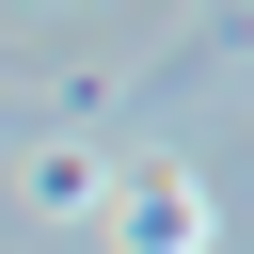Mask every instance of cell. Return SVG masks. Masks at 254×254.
Returning a JSON list of instances; mask_svg holds the SVG:
<instances>
[{
	"instance_id": "obj_1",
	"label": "cell",
	"mask_w": 254,
	"mask_h": 254,
	"mask_svg": "<svg viewBox=\"0 0 254 254\" xmlns=\"http://www.w3.org/2000/svg\"><path fill=\"white\" fill-rule=\"evenodd\" d=\"M95 222H111V254H206V175L190 159H127L95 190Z\"/></svg>"
},
{
	"instance_id": "obj_2",
	"label": "cell",
	"mask_w": 254,
	"mask_h": 254,
	"mask_svg": "<svg viewBox=\"0 0 254 254\" xmlns=\"http://www.w3.org/2000/svg\"><path fill=\"white\" fill-rule=\"evenodd\" d=\"M95 190H111V175H95V143H48V159H32V206H48V222H79Z\"/></svg>"
}]
</instances>
